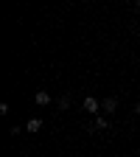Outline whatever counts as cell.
<instances>
[{
	"label": "cell",
	"instance_id": "3",
	"mask_svg": "<svg viewBox=\"0 0 140 157\" xmlns=\"http://www.w3.org/2000/svg\"><path fill=\"white\" fill-rule=\"evenodd\" d=\"M101 109H104L107 115H109V112H115V109H118V98H115V95H107L104 101H101Z\"/></svg>",
	"mask_w": 140,
	"mask_h": 157
},
{
	"label": "cell",
	"instance_id": "8",
	"mask_svg": "<svg viewBox=\"0 0 140 157\" xmlns=\"http://www.w3.org/2000/svg\"><path fill=\"white\" fill-rule=\"evenodd\" d=\"M134 11H140V0H137V3H134Z\"/></svg>",
	"mask_w": 140,
	"mask_h": 157
},
{
	"label": "cell",
	"instance_id": "7",
	"mask_svg": "<svg viewBox=\"0 0 140 157\" xmlns=\"http://www.w3.org/2000/svg\"><path fill=\"white\" fill-rule=\"evenodd\" d=\"M134 112H137V115H140V101H137V104H134Z\"/></svg>",
	"mask_w": 140,
	"mask_h": 157
},
{
	"label": "cell",
	"instance_id": "2",
	"mask_svg": "<svg viewBox=\"0 0 140 157\" xmlns=\"http://www.w3.org/2000/svg\"><path fill=\"white\" fill-rule=\"evenodd\" d=\"M98 109H101V101H98V98H93V95H87V98H84V112L98 115Z\"/></svg>",
	"mask_w": 140,
	"mask_h": 157
},
{
	"label": "cell",
	"instance_id": "1",
	"mask_svg": "<svg viewBox=\"0 0 140 157\" xmlns=\"http://www.w3.org/2000/svg\"><path fill=\"white\" fill-rule=\"evenodd\" d=\"M51 101H53V98H51L48 90H36V93H34V104H36V107H48Z\"/></svg>",
	"mask_w": 140,
	"mask_h": 157
},
{
	"label": "cell",
	"instance_id": "4",
	"mask_svg": "<svg viewBox=\"0 0 140 157\" xmlns=\"http://www.w3.org/2000/svg\"><path fill=\"white\" fill-rule=\"evenodd\" d=\"M25 129H28V132H31V135H36V132H39V129H42V118H31V121H28V124H25Z\"/></svg>",
	"mask_w": 140,
	"mask_h": 157
},
{
	"label": "cell",
	"instance_id": "6",
	"mask_svg": "<svg viewBox=\"0 0 140 157\" xmlns=\"http://www.w3.org/2000/svg\"><path fill=\"white\" fill-rule=\"evenodd\" d=\"M56 107L62 109V112H65V109H70V95H62V98L56 101Z\"/></svg>",
	"mask_w": 140,
	"mask_h": 157
},
{
	"label": "cell",
	"instance_id": "5",
	"mask_svg": "<svg viewBox=\"0 0 140 157\" xmlns=\"http://www.w3.org/2000/svg\"><path fill=\"white\" fill-rule=\"evenodd\" d=\"M90 129H109V118H104V115H95V124H93Z\"/></svg>",
	"mask_w": 140,
	"mask_h": 157
}]
</instances>
